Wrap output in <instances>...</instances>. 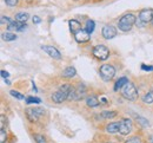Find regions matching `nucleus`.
Listing matches in <instances>:
<instances>
[{
  "label": "nucleus",
  "mask_w": 153,
  "mask_h": 143,
  "mask_svg": "<svg viewBox=\"0 0 153 143\" xmlns=\"http://www.w3.org/2000/svg\"><path fill=\"white\" fill-rule=\"evenodd\" d=\"M134 24H135V17L132 13H127L120 18L118 26H119V30H121L123 32H127L132 28Z\"/></svg>",
  "instance_id": "f257e3e1"
},
{
  "label": "nucleus",
  "mask_w": 153,
  "mask_h": 143,
  "mask_svg": "<svg viewBox=\"0 0 153 143\" xmlns=\"http://www.w3.org/2000/svg\"><path fill=\"white\" fill-rule=\"evenodd\" d=\"M86 95V88L84 84H79L76 88H72V90L68 94L67 100L68 101H80Z\"/></svg>",
  "instance_id": "f03ea898"
},
{
  "label": "nucleus",
  "mask_w": 153,
  "mask_h": 143,
  "mask_svg": "<svg viewBox=\"0 0 153 143\" xmlns=\"http://www.w3.org/2000/svg\"><path fill=\"white\" fill-rule=\"evenodd\" d=\"M123 96L126 100H128V101L137 100V97H138V90H137V88H135V85H134L133 83L128 82L123 88Z\"/></svg>",
  "instance_id": "7ed1b4c3"
},
{
  "label": "nucleus",
  "mask_w": 153,
  "mask_h": 143,
  "mask_svg": "<svg viewBox=\"0 0 153 143\" xmlns=\"http://www.w3.org/2000/svg\"><path fill=\"white\" fill-rule=\"evenodd\" d=\"M44 114H45V110L42 108H30L26 110V116L28 121L32 123L38 122L39 117L42 116Z\"/></svg>",
  "instance_id": "20e7f679"
},
{
  "label": "nucleus",
  "mask_w": 153,
  "mask_h": 143,
  "mask_svg": "<svg viewBox=\"0 0 153 143\" xmlns=\"http://www.w3.org/2000/svg\"><path fill=\"white\" fill-rule=\"evenodd\" d=\"M100 75L102 77V79L110 81V79H112L114 77L115 69L110 64H104V65L100 66Z\"/></svg>",
  "instance_id": "39448f33"
},
{
  "label": "nucleus",
  "mask_w": 153,
  "mask_h": 143,
  "mask_svg": "<svg viewBox=\"0 0 153 143\" xmlns=\"http://www.w3.org/2000/svg\"><path fill=\"white\" fill-rule=\"evenodd\" d=\"M93 56L98 59H100V61H105V59L108 58L110 51L105 45H98L93 49Z\"/></svg>",
  "instance_id": "423d86ee"
},
{
  "label": "nucleus",
  "mask_w": 153,
  "mask_h": 143,
  "mask_svg": "<svg viewBox=\"0 0 153 143\" xmlns=\"http://www.w3.org/2000/svg\"><path fill=\"white\" fill-rule=\"evenodd\" d=\"M132 130V123L130 120L124 118L120 121V127H119V133L121 135H128Z\"/></svg>",
  "instance_id": "0eeeda50"
},
{
  "label": "nucleus",
  "mask_w": 153,
  "mask_h": 143,
  "mask_svg": "<svg viewBox=\"0 0 153 143\" xmlns=\"http://www.w3.org/2000/svg\"><path fill=\"white\" fill-rule=\"evenodd\" d=\"M101 33L105 39H112L117 36V28L112 25H107V26H104Z\"/></svg>",
  "instance_id": "6e6552de"
},
{
  "label": "nucleus",
  "mask_w": 153,
  "mask_h": 143,
  "mask_svg": "<svg viewBox=\"0 0 153 143\" xmlns=\"http://www.w3.org/2000/svg\"><path fill=\"white\" fill-rule=\"evenodd\" d=\"M74 38L78 43H86L90 40V33L85 28H81L76 33H74Z\"/></svg>",
  "instance_id": "1a4fd4ad"
},
{
  "label": "nucleus",
  "mask_w": 153,
  "mask_h": 143,
  "mask_svg": "<svg viewBox=\"0 0 153 143\" xmlns=\"http://www.w3.org/2000/svg\"><path fill=\"white\" fill-rule=\"evenodd\" d=\"M139 20H141L144 24L150 22L153 20V10H143L139 13Z\"/></svg>",
  "instance_id": "9d476101"
},
{
  "label": "nucleus",
  "mask_w": 153,
  "mask_h": 143,
  "mask_svg": "<svg viewBox=\"0 0 153 143\" xmlns=\"http://www.w3.org/2000/svg\"><path fill=\"white\" fill-rule=\"evenodd\" d=\"M67 97H68V94H66V92H64L61 90H58L57 92H54L52 95L51 98H52V101L54 103H62L64 101L67 100Z\"/></svg>",
  "instance_id": "9b49d317"
},
{
  "label": "nucleus",
  "mask_w": 153,
  "mask_h": 143,
  "mask_svg": "<svg viewBox=\"0 0 153 143\" xmlns=\"http://www.w3.org/2000/svg\"><path fill=\"white\" fill-rule=\"evenodd\" d=\"M44 51H46L52 58H54V59H60V57H61V55H60V52L58 51L56 47H53V46H47V45H45V46H42L41 47Z\"/></svg>",
  "instance_id": "f8f14e48"
},
{
  "label": "nucleus",
  "mask_w": 153,
  "mask_h": 143,
  "mask_svg": "<svg viewBox=\"0 0 153 143\" xmlns=\"http://www.w3.org/2000/svg\"><path fill=\"white\" fill-rule=\"evenodd\" d=\"M10 31H24L26 28V22H20V21L13 20L10 25H7Z\"/></svg>",
  "instance_id": "ddd939ff"
},
{
  "label": "nucleus",
  "mask_w": 153,
  "mask_h": 143,
  "mask_svg": "<svg viewBox=\"0 0 153 143\" xmlns=\"http://www.w3.org/2000/svg\"><path fill=\"white\" fill-rule=\"evenodd\" d=\"M119 127H120V122H112L107 124L106 131L110 133V134H117L119 131Z\"/></svg>",
  "instance_id": "4468645a"
},
{
  "label": "nucleus",
  "mask_w": 153,
  "mask_h": 143,
  "mask_svg": "<svg viewBox=\"0 0 153 143\" xmlns=\"http://www.w3.org/2000/svg\"><path fill=\"white\" fill-rule=\"evenodd\" d=\"M68 25H70V30H71L72 33H76L79 30H81V24L78 20L72 19V20L68 21Z\"/></svg>",
  "instance_id": "2eb2a0df"
},
{
  "label": "nucleus",
  "mask_w": 153,
  "mask_h": 143,
  "mask_svg": "<svg viewBox=\"0 0 153 143\" xmlns=\"http://www.w3.org/2000/svg\"><path fill=\"white\" fill-rule=\"evenodd\" d=\"M86 104H87L90 108H97V106L99 105V100H98V97H97V96L91 95V96H88V97H87V100H86Z\"/></svg>",
  "instance_id": "dca6fc26"
},
{
  "label": "nucleus",
  "mask_w": 153,
  "mask_h": 143,
  "mask_svg": "<svg viewBox=\"0 0 153 143\" xmlns=\"http://www.w3.org/2000/svg\"><path fill=\"white\" fill-rule=\"evenodd\" d=\"M76 75V70L73 66L66 67V69L64 70V72H62V76L66 77V78H72V77H74Z\"/></svg>",
  "instance_id": "f3484780"
},
{
  "label": "nucleus",
  "mask_w": 153,
  "mask_h": 143,
  "mask_svg": "<svg viewBox=\"0 0 153 143\" xmlns=\"http://www.w3.org/2000/svg\"><path fill=\"white\" fill-rule=\"evenodd\" d=\"M128 83V79L126 78V77H121V78H119L117 83H115V86H114V90H119V89H121V88H124L126 84Z\"/></svg>",
  "instance_id": "a211bd4d"
},
{
  "label": "nucleus",
  "mask_w": 153,
  "mask_h": 143,
  "mask_svg": "<svg viewBox=\"0 0 153 143\" xmlns=\"http://www.w3.org/2000/svg\"><path fill=\"white\" fill-rule=\"evenodd\" d=\"M28 18H30L28 13H25V12H20L16 16V20L20 21V22H26L28 20Z\"/></svg>",
  "instance_id": "6ab92c4d"
},
{
  "label": "nucleus",
  "mask_w": 153,
  "mask_h": 143,
  "mask_svg": "<svg viewBox=\"0 0 153 143\" xmlns=\"http://www.w3.org/2000/svg\"><path fill=\"white\" fill-rule=\"evenodd\" d=\"M2 39L6 41H13L17 39V36L14 34V33H11V32H5V33H2Z\"/></svg>",
  "instance_id": "aec40b11"
},
{
  "label": "nucleus",
  "mask_w": 153,
  "mask_h": 143,
  "mask_svg": "<svg viewBox=\"0 0 153 143\" xmlns=\"http://www.w3.org/2000/svg\"><path fill=\"white\" fill-rule=\"evenodd\" d=\"M94 27H96V22L93 20H87L86 21V27H85V30L88 32V33H92L93 31H94Z\"/></svg>",
  "instance_id": "412c9836"
},
{
  "label": "nucleus",
  "mask_w": 153,
  "mask_h": 143,
  "mask_svg": "<svg viewBox=\"0 0 153 143\" xmlns=\"http://www.w3.org/2000/svg\"><path fill=\"white\" fill-rule=\"evenodd\" d=\"M143 102L147 103V104L153 103V92H147L146 95H144V97H143Z\"/></svg>",
  "instance_id": "4be33fe9"
},
{
  "label": "nucleus",
  "mask_w": 153,
  "mask_h": 143,
  "mask_svg": "<svg viewBox=\"0 0 153 143\" xmlns=\"http://www.w3.org/2000/svg\"><path fill=\"white\" fill-rule=\"evenodd\" d=\"M101 116L104 118H113V117L117 116V111H102Z\"/></svg>",
  "instance_id": "5701e85b"
},
{
  "label": "nucleus",
  "mask_w": 153,
  "mask_h": 143,
  "mask_svg": "<svg viewBox=\"0 0 153 143\" xmlns=\"http://www.w3.org/2000/svg\"><path fill=\"white\" fill-rule=\"evenodd\" d=\"M135 120L140 123L143 127H149V125H150V123H149L147 120H145V118H143V117H140V116H135Z\"/></svg>",
  "instance_id": "b1692460"
},
{
  "label": "nucleus",
  "mask_w": 153,
  "mask_h": 143,
  "mask_svg": "<svg viewBox=\"0 0 153 143\" xmlns=\"http://www.w3.org/2000/svg\"><path fill=\"white\" fill-rule=\"evenodd\" d=\"M6 139H7V134H6V130L4 128H1L0 130V143H5L6 142Z\"/></svg>",
  "instance_id": "393cba45"
},
{
  "label": "nucleus",
  "mask_w": 153,
  "mask_h": 143,
  "mask_svg": "<svg viewBox=\"0 0 153 143\" xmlns=\"http://www.w3.org/2000/svg\"><path fill=\"white\" fill-rule=\"evenodd\" d=\"M10 94H11V95H12L13 97L18 98V100H24V98H25V96H24V95H21L20 92L16 91V90H11V91H10Z\"/></svg>",
  "instance_id": "a878e982"
},
{
  "label": "nucleus",
  "mask_w": 153,
  "mask_h": 143,
  "mask_svg": "<svg viewBox=\"0 0 153 143\" xmlns=\"http://www.w3.org/2000/svg\"><path fill=\"white\" fill-rule=\"evenodd\" d=\"M34 140L37 141V143H47L46 142V139H45L42 135H39V134H36V135H34Z\"/></svg>",
  "instance_id": "bb28decb"
},
{
  "label": "nucleus",
  "mask_w": 153,
  "mask_h": 143,
  "mask_svg": "<svg viewBox=\"0 0 153 143\" xmlns=\"http://www.w3.org/2000/svg\"><path fill=\"white\" fill-rule=\"evenodd\" d=\"M125 143H143L141 142V140L139 139V137H137V136H134V137H130V139H127Z\"/></svg>",
  "instance_id": "cd10ccee"
},
{
  "label": "nucleus",
  "mask_w": 153,
  "mask_h": 143,
  "mask_svg": "<svg viewBox=\"0 0 153 143\" xmlns=\"http://www.w3.org/2000/svg\"><path fill=\"white\" fill-rule=\"evenodd\" d=\"M26 102L28 103V104H32V103H37V104H39L41 101H40V98H37V97H28V98L26 100Z\"/></svg>",
  "instance_id": "c85d7f7f"
},
{
  "label": "nucleus",
  "mask_w": 153,
  "mask_h": 143,
  "mask_svg": "<svg viewBox=\"0 0 153 143\" xmlns=\"http://www.w3.org/2000/svg\"><path fill=\"white\" fill-rule=\"evenodd\" d=\"M12 21L13 20H11L8 17H5V16H2V17H1V24H5V22H6L7 25H10Z\"/></svg>",
  "instance_id": "c756f323"
},
{
  "label": "nucleus",
  "mask_w": 153,
  "mask_h": 143,
  "mask_svg": "<svg viewBox=\"0 0 153 143\" xmlns=\"http://www.w3.org/2000/svg\"><path fill=\"white\" fill-rule=\"evenodd\" d=\"M5 2L8 5V6H16L18 4V0H5Z\"/></svg>",
  "instance_id": "7c9ffc66"
},
{
  "label": "nucleus",
  "mask_w": 153,
  "mask_h": 143,
  "mask_svg": "<svg viewBox=\"0 0 153 143\" xmlns=\"http://www.w3.org/2000/svg\"><path fill=\"white\" fill-rule=\"evenodd\" d=\"M141 69H143V70H146V71H153L152 65H145V64H143V65H141Z\"/></svg>",
  "instance_id": "2f4dec72"
},
{
  "label": "nucleus",
  "mask_w": 153,
  "mask_h": 143,
  "mask_svg": "<svg viewBox=\"0 0 153 143\" xmlns=\"http://www.w3.org/2000/svg\"><path fill=\"white\" fill-rule=\"evenodd\" d=\"M33 22H34V24H40V22H41V19H40L39 17H37V16H34V17H33Z\"/></svg>",
  "instance_id": "473e14b6"
},
{
  "label": "nucleus",
  "mask_w": 153,
  "mask_h": 143,
  "mask_svg": "<svg viewBox=\"0 0 153 143\" xmlns=\"http://www.w3.org/2000/svg\"><path fill=\"white\" fill-rule=\"evenodd\" d=\"M1 76H2V77H4V78H8V77H10V73H8V72H6V71H4V70H2V71H1Z\"/></svg>",
  "instance_id": "72a5a7b5"
},
{
  "label": "nucleus",
  "mask_w": 153,
  "mask_h": 143,
  "mask_svg": "<svg viewBox=\"0 0 153 143\" xmlns=\"http://www.w3.org/2000/svg\"><path fill=\"white\" fill-rule=\"evenodd\" d=\"M151 22H152V24H153V20H152V21H151Z\"/></svg>",
  "instance_id": "f704fd0d"
}]
</instances>
